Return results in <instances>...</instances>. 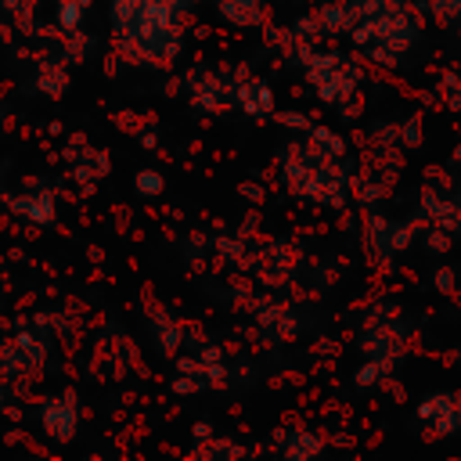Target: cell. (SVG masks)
Instances as JSON below:
<instances>
[{
    "label": "cell",
    "instance_id": "obj_1",
    "mask_svg": "<svg viewBox=\"0 0 461 461\" xmlns=\"http://www.w3.org/2000/svg\"><path fill=\"white\" fill-rule=\"evenodd\" d=\"M112 22L122 43L148 65H173L184 40L187 0H112Z\"/></svg>",
    "mask_w": 461,
    "mask_h": 461
},
{
    "label": "cell",
    "instance_id": "obj_2",
    "mask_svg": "<svg viewBox=\"0 0 461 461\" xmlns=\"http://www.w3.org/2000/svg\"><path fill=\"white\" fill-rule=\"evenodd\" d=\"M306 79L313 83L317 97L328 101V104H339L346 101L353 90H357V68L342 58V54H313L306 61Z\"/></svg>",
    "mask_w": 461,
    "mask_h": 461
},
{
    "label": "cell",
    "instance_id": "obj_3",
    "mask_svg": "<svg viewBox=\"0 0 461 461\" xmlns=\"http://www.w3.org/2000/svg\"><path fill=\"white\" fill-rule=\"evenodd\" d=\"M418 421L425 425V436H454L461 432V393H432L418 403Z\"/></svg>",
    "mask_w": 461,
    "mask_h": 461
},
{
    "label": "cell",
    "instance_id": "obj_4",
    "mask_svg": "<svg viewBox=\"0 0 461 461\" xmlns=\"http://www.w3.org/2000/svg\"><path fill=\"white\" fill-rule=\"evenodd\" d=\"M40 425L54 443H68L79 429V403L72 393H54L40 403Z\"/></svg>",
    "mask_w": 461,
    "mask_h": 461
},
{
    "label": "cell",
    "instance_id": "obj_5",
    "mask_svg": "<svg viewBox=\"0 0 461 461\" xmlns=\"http://www.w3.org/2000/svg\"><path fill=\"white\" fill-rule=\"evenodd\" d=\"M43 360H47V346H43V339L32 335V331L14 335V339L0 349V371H4V375H36V371L43 367Z\"/></svg>",
    "mask_w": 461,
    "mask_h": 461
},
{
    "label": "cell",
    "instance_id": "obj_6",
    "mask_svg": "<svg viewBox=\"0 0 461 461\" xmlns=\"http://www.w3.org/2000/svg\"><path fill=\"white\" fill-rule=\"evenodd\" d=\"M7 205H11L22 220H29V223H36V227L54 223V216H58V198H54V191H50V187H36V191L11 194V198H7Z\"/></svg>",
    "mask_w": 461,
    "mask_h": 461
},
{
    "label": "cell",
    "instance_id": "obj_7",
    "mask_svg": "<svg viewBox=\"0 0 461 461\" xmlns=\"http://www.w3.org/2000/svg\"><path fill=\"white\" fill-rule=\"evenodd\" d=\"M234 104L252 119H267L274 112V94L263 79H245L241 86H234Z\"/></svg>",
    "mask_w": 461,
    "mask_h": 461
},
{
    "label": "cell",
    "instance_id": "obj_8",
    "mask_svg": "<svg viewBox=\"0 0 461 461\" xmlns=\"http://www.w3.org/2000/svg\"><path fill=\"white\" fill-rule=\"evenodd\" d=\"M216 7L234 25H252L263 18V0H216Z\"/></svg>",
    "mask_w": 461,
    "mask_h": 461
},
{
    "label": "cell",
    "instance_id": "obj_9",
    "mask_svg": "<svg viewBox=\"0 0 461 461\" xmlns=\"http://www.w3.org/2000/svg\"><path fill=\"white\" fill-rule=\"evenodd\" d=\"M321 447H324V439H321L317 432L295 429V432H288L281 454H285V457H313V454H321Z\"/></svg>",
    "mask_w": 461,
    "mask_h": 461
},
{
    "label": "cell",
    "instance_id": "obj_10",
    "mask_svg": "<svg viewBox=\"0 0 461 461\" xmlns=\"http://www.w3.org/2000/svg\"><path fill=\"white\" fill-rule=\"evenodd\" d=\"M306 144L310 148H317L321 155H328V158H342V151H346V140L339 137V133H331V130H324V126H306Z\"/></svg>",
    "mask_w": 461,
    "mask_h": 461
},
{
    "label": "cell",
    "instance_id": "obj_11",
    "mask_svg": "<svg viewBox=\"0 0 461 461\" xmlns=\"http://www.w3.org/2000/svg\"><path fill=\"white\" fill-rule=\"evenodd\" d=\"M36 83H40V90H43V94L61 97V94H65V86H68V76H65V68H61L58 61H43V65H40Z\"/></svg>",
    "mask_w": 461,
    "mask_h": 461
},
{
    "label": "cell",
    "instance_id": "obj_12",
    "mask_svg": "<svg viewBox=\"0 0 461 461\" xmlns=\"http://www.w3.org/2000/svg\"><path fill=\"white\" fill-rule=\"evenodd\" d=\"M133 187H137V194H144V198H158L162 187H166V180H162L158 169H140V173L133 176Z\"/></svg>",
    "mask_w": 461,
    "mask_h": 461
},
{
    "label": "cell",
    "instance_id": "obj_13",
    "mask_svg": "<svg viewBox=\"0 0 461 461\" xmlns=\"http://www.w3.org/2000/svg\"><path fill=\"white\" fill-rule=\"evenodd\" d=\"M155 331H158V346H162L166 353H176V349H180V339H184V335H180V328H176L169 317L158 313V317H155Z\"/></svg>",
    "mask_w": 461,
    "mask_h": 461
},
{
    "label": "cell",
    "instance_id": "obj_14",
    "mask_svg": "<svg viewBox=\"0 0 461 461\" xmlns=\"http://www.w3.org/2000/svg\"><path fill=\"white\" fill-rule=\"evenodd\" d=\"M439 22H461V0H429Z\"/></svg>",
    "mask_w": 461,
    "mask_h": 461
},
{
    "label": "cell",
    "instance_id": "obj_15",
    "mask_svg": "<svg viewBox=\"0 0 461 461\" xmlns=\"http://www.w3.org/2000/svg\"><path fill=\"white\" fill-rule=\"evenodd\" d=\"M450 281H454V274H450V270H439V274H436V285H443V292L450 288Z\"/></svg>",
    "mask_w": 461,
    "mask_h": 461
},
{
    "label": "cell",
    "instance_id": "obj_16",
    "mask_svg": "<svg viewBox=\"0 0 461 461\" xmlns=\"http://www.w3.org/2000/svg\"><path fill=\"white\" fill-rule=\"evenodd\" d=\"M54 4H65V0H54ZM72 4H86L90 7V0H72Z\"/></svg>",
    "mask_w": 461,
    "mask_h": 461
},
{
    "label": "cell",
    "instance_id": "obj_17",
    "mask_svg": "<svg viewBox=\"0 0 461 461\" xmlns=\"http://www.w3.org/2000/svg\"><path fill=\"white\" fill-rule=\"evenodd\" d=\"M0 407H4V389H0Z\"/></svg>",
    "mask_w": 461,
    "mask_h": 461
}]
</instances>
